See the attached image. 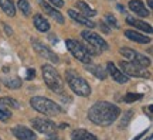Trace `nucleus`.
Listing matches in <instances>:
<instances>
[{"label": "nucleus", "mask_w": 153, "mask_h": 140, "mask_svg": "<svg viewBox=\"0 0 153 140\" xmlns=\"http://www.w3.org/2000/svg\"><path fill=\"white\" fill-rule=\"evenodd\" d=\"M120 109L109 102H97L88 110V119L97 126H109L119 118Z\"/></svg>", "instance_id": "nucleus-1"}, {"label": "nucleus", "mask_w": 153, "mask_h": 140, "mask_svg": "<svg viewBox=\"0 0 153 140\" xmlns=\"http://www.w3.org/2000/svg\"><path fill=\"white\" fill-rule=\"evenodd\" d=\"M65 79L68 86L71 88V91L78 95V96H84L87 98L91 95V86L84 78H82L76 71L74 70H68L65 71Z\"/></svg>", "instance_id": "nucleus-2"}, {"label": "nucleus", "mask_w": 153, "mask_h": 140, "mask_svg": "<svg viewBox=\"0 0 153 140\" xmlns=\"http://www.w3.org/2000/svg\"><path fill=\"white\" fill-rule=\"evenodd\" d=\"M30 105L34 110L43 113L45 116H55V115H60L62 112L60 105H57L55 102H53L51 99L44 96H34L30 99Z\"/></svg>", "instance_id": "nucleus-3"}, {"label": "nucleus", "mask_w": 153, "mask_h": 140, "mask_svg": "<svg viewBox=\"0 0 153 140\" xmlns=\"http://www.w3.org/2000/svg\"><path fill=\"white\" fill-rule=\"evenodd\" d=\"M41 71H43V79L45 82V85L48 86L53 92H55V93H62L64 92V84H62L60 75L55 71L54 67L45 64L43 65Z\"/></svg>", "instance_id": "nucleus-4"}, {"label": "nucleus", "mask_w": 153, "mask_h": 140, "mask_svg": "<svg viewBox=\"0 0 153 140\" xmlns=\"http://www.w3.org/2000/svg\"><path fill=\"white\" fill-rule=\"evenodd\" d=\"M65 47L72 54V57H75L78 61H81L84 64L91 62V54H89L88 48L84 44L78 43L75 40H72V38H68V40H65Z\"/></svg>", "instance_id": "nucleus-5"}, {"label": "nucleus", "mask_w": 153, "mask_h": 140, "mask_svg": "<svg viewBox=\"0 0 153 140\" xmlns=\"http://www.w3.org/2000/svg\"><path fill=\"white\" fill-rule=\"evenodd\" d=\"M31 124H33V127L37 132L40 133H43V135L48 136V135H54L57 133V124L53 122V120H50V119H44V118H33L31 119Z\"/></svg>", "instance_id": "nucleus-6"}, {"label": "nucleus", "mask_w": 153, "mask_h": 140, "mask_svg": "<svg viewBox=\"0 0 153 140\" xmlns=\"http://www.w3.org/2000/svg\"><path fill=\"white\" fill-rule=\"evenodd\" d=\"M120 70L123 74H126L128 76H135V78H150V74L146 72L145 68L139 67L135 62H131V61H122L120 62Z\"/></svg>", "instance_id": "nucleus-7"}, {"label": "nucleus", "mask_w": 153, "mask_h": 140, "mask_svg": "<svg viewBox=\"0 0 153 140\" xmlns=\"http://www.w3.org/2000/svg\"><path fill=\"white\" fill-rule=\"evenodd\" d=\"M82 38L87 41L89 45H92V47H95L97 50H99V51H106V50L109 48V45H108V43L105 41L104 38L101 37V36H98L97 33L94 31H82Z\"/></svg>", "instance_id": "nucleus-8"}, {"label": "nucleus", "mask_w": 153, "mask_h": 140, "mask_svg": "<svg viewBox=\"0 0 153 140\" xmlns=\"http://www.w3.org/2000/svg\"><path fill=\"white\" fill-rule=\"evenodd\" d=\"M31 45H33V48L36 50V53L40 54L41 57L50 59L51 62H58V57H57V55H55L47 45H44V43H41L40 40H37V38H31Z\"/></svg>", "instance_id": "nucleus-9"}, {"label": "nucleus", "mask_w": 153, "mask_h": 140, "mask_svg": "<svg viewBox=\"0 0 153 140\" xmlns=\"http://www.w3.org/2000/svg\"><path fill=\"white\" fill-rule=\"evenodd\" d=\"M11 133L17 140H37V135L26 126H14Z\"/></svg>", "instance_id": "nucleus-10"}, {"label": "nucleus", "mask_w": 153, "mask_h": 140, "mask_svg": "<svg viewBox=\"0 0 153 140\" xmlns=\"http://www.w3.org/2000/svg\"><path fill=\"white\" fill-rule=\"evenodd\" d=\"M37 1H38V4H40V7L43 9L44 13H47V14H48L51 19H54L57 23H60V24H64V16L61 14L60 11L55 10L54 7H53L51 4H48V3H47L45 0H37Z\"/></svg>", "instance_id": "nucleus-11"}, {"label": "nucleus", "mask_w": 153, "mask_h": 140, "mask_svg": "<svg viewBox=\"0 0 153 140\" xmlns=\"http://www.w3.org/2000/svg\"><path fill=\"white\" fill-rule=\"evenodd\" d=\"M106 72H109V75L112 76V79L118 82V84H126L129 81V76L123 74L119 68H116V65L114 62H108L106 64Z\"/></svg>", "instance_id": "nucleus-12"}, {"label": "nucleus", "mask_w": 153, "mask_h": 140, "mask_svg": "<svg viewBox=\"0 0 153 140\" xmlns=\"http://www.w3.org/2000/svg\"><path fill=\"white\" fill-rule=\"evenodd\" d=\"M68 16L71 17L74 21L79 23V24H82V26H85V27H89V28H94L95 27V23L92 21V20H89V17L84 16V14H81V13H78L76 10H68Z\"/></svg>", "instance_id": "nucleus-13"}, {"label": "nucleus", "mask_w": 153, "mask_h": 140, "mask_svg": "<svg viewBox=\"0 0 153 140\" xmlns=\"http://www.w3.org/2000/svg\"><path fill=\"white\" fill-rule=\"evenodd\" d=\"M129 9H131L135 14H137V16H140V17L149 16V10L145 7L143 1H140V0H131V1H129Z\"/></svg>", "instance_id": "nucleus-14"}, {"label": "nucleus", "mask_w": 153, "mask_h": 140, "mask_svg": "<svg viewBox=\"0 0 153 140\" xmlns=\"http://www.w3.org/2000/svg\"><path fill=\"white\" fill-rule=\"evenodd\" d=\"M125 36L129 38V40L135 41V43H139V44H149L150 41H152V40H150L149 37H146L145 34H140V33L133 31V30H126Z\"/></svg>", "instance_id": "nucleus-15"}, {"label": "nucleus", "mask_w": 153, "mask_h": 140, "mask_svg": "<svg viewBox=\"0 0 153 140\" xmlns=\"http://www.w3.org/2000/svg\"><path fill=\"white\" fill-rule=\"evenodd\" d=\"M126 23L129 24V26H133V27L139 28L140 31H146L148 34H152L153 33V28L150 24H146L145 21L142 20H136V19H132V17H126Z\"/></svg>", "instance_id": "nucleus-16"}, {"label": "nucleus", "mask_w": 153, "mask_h": 140, "mask_svg": "<svg viewBox=\"0 0 153 140\" xmlns=\"http://www.w3.org/2000/svg\"><path fill=\"white\" fill-rule=\"evenodd\" d=\"M85 70L89 71V72H91L94 76H97L98 79H105V78H106V70L102 68V67L98 64H89V62H88V64L85 65Z\"/></svg>", "instance_id": "nucleus-17"}, {"label": "nucleus", "mask_w": 153, "mask_h": 140, "mask_svg": "<svg viewBox=\"0 0 153 140\" xmlns=\"http://www.w3.org/2000/svg\"><path fill=\"white\" fill-rule=\"evenodd\" d=\"M71 139L72 140H98L92 133H89L88 130L85 129H76L72 132L71 135Z\"/></svg>", "instance_id": "nucleus-18"}, {"label": "nucleus", "mask_w": 153, "mask_h": 140, "mask_svg": "<svg viewBox=\"0 0 153 140\" xmlns=\"http://www.w3.org/2000/svg\"><path fill=\"white\" fill-rule=\"evenodd\" d=\"M33 21H34V26H36V28H37L38 31L45 33V31H48L50 30V23L47 21L41 14H34Z\"/></svg>", "instance_id": "nucleus-19"}, {"label": "nucleus", "mask_w": 153, "mask_h": 140, "mask_svg": "<svg viewBox=\"0 0 153 140\" xmlns=\"http://www.w3.org/2000/svg\"><path fill=\"white\" fill-rule=\"evenodd\" d=\"M0 7H1V10L4 11L9 17L16 16V9H14L13 0H0Z\"/></svg>", "instance_id": "nucleus-20"}, {"label": "nucleus", "mask_w": 153, "mask_h": 140, "mask_svg": "<svg viewBox=\"0 0 153 140\" xmlns=\"http://www.w3.org/2000/svg\"><path fill=\"white\" fill-rule=\"evenodd\" d=\"M76 7H78V10L81 11L84 16H87V17H94L97 14V11L94 10L92 7H89L85 1H78V3H76Z\"/></svg>", "instance_id": "nucleus-21"}, {"label": "nucleus", "mask_w": 153, "mask_h": 140, "mask_svg": "<svg viewBox=\"0 0 153 140\" xmlns=\"http://www.w3.org/2000/svg\"><path fill=\"white\" fill-rule=\"evenodd\" d=\"M22 79L19 76H10V78H6L4 79V85L9 88V89H19L22 88Z\"/></svg>", "instance_id": "nucleus-22"}, {"label": "nucleus", "mask_w": 153, "mask_h": 140, "mask_svg": "<svg viewBox=\"0 0 153 140\" xmlns=\"http://www.w3.org/2000/svg\"><path fill=\"white\" fill-rule=\"evenodd\" d=\"M17 7L22 10V13L24 14V16H30V13H31V7H30V4H28L27 0H19Z\"/></svg>", "instance_id": "nucleus-23"}, {"label": "nucleus", "mask_w": 153, "mask_h": 140, "mask_svg": "<svg viewBox=\"0 0 153 140\" xmlns=\"http://www.w3.org/2000/svg\"><path fill=\"white\" fill-rule=\"evenodd\" d=\"M0 103L1 105H4V106H9V108H13V109H17L20 105L13 99V98H9V96H3L0 98Z\"/></svg>", "instance_id": "nucleus-24"}, {"label": "nucleus", "mask_w": 153, "mask_h": 140, "mask_svg": "<svg viewBox=\"0 0 153 140\" xmlns=\"http://www.w3.org/2000/svg\"><path fill=\"white\" fill-rule=\"evenodd\" d=\"M142 98H143L142 93H126L123 101L128 103H132V102H136V101H140Z\"/></svg>", "instance_id": "nucleus-25"}, {"label": "nucleus", "mask_w": 153, "mask_h": 140, "mask_svg": "<svg viewBox=\"0 0 153 140\" xmlns=\"http://www.w3.org/2000/svg\"><path fill=\"white\" fill-rule=\"evenodd\" d=\"M11 118V112L7 108L0 106V122H7Z\"/></svg>", "instance_id": "nucleus-26"}, {"label": "nucleus", "mask_w": 153, "mask_h": 140, "mask_svg": "<svg viewBox=\"0 0 153 140\" xmlns=\"http://www.w3.org/2000/svg\"><path fill=\"white\" fill-rule=\"evenodd\" d=\"M132 116H133V110H132V109H129V110L123 115V118H122V123L119 124V127H126V126L129 124V122H131Z\"/></svg>", "instance_id": "nucleus-27"}, {"label": "nucleus", "mask_w": 153, "mask_h": 140, "mask_svg": "<svg viewBox=\"0 0 153 140\" xmlns=\"http://www.w3.org/2000/svg\"><path fill=\"white\" fill-rule=\"evenodd\" d=\"M105 20L109 23V24L114 28H118V27H119V24H118V21H116V19H115L112 14H106V16H105Z\"/></svg>", "instance_id": "nucleus-28"}, {"label": "nucleus", "mask_w": 153, "mask_h": 140, "mask_svg": "<svg viewBox=\"0 0 153 140\" xmlns=\"http://www.w3.org/2000/svg\"><path fill=\"white\" fill-rule=\"evenodd\" d=\"M26 78H27L28 81L34 79V78H36V71L31 70V68H30V70H27V72H26Z\"/></svg>", "instance_id": "nucleus-29"}, {"label": "nucleus", "mask_w": 153, "mask_h": 140, "mask_svg": "<svg viewBox=\"0 0 153 140\" xmlns=\"http://www.w3.org/2000/svg\"><path fill=\"white\" fill-rule=\"evenodd\" d=\"M48 1H50V3H51L53 6H55V7H58V9L64 6V1H62V0H48Z\"/></svg>", "instance_id": "nucleus-30"}, {"label": "nucleus", "mask_w": 153, "mask_h": 140, "mask_svg": "<svg viewBox=\"0 0 153 140\" xmlns=\"http://www.w3.org/2000/svg\"><path fill=\"white\" fill-rule=\"evenodd\" d=\"M47 137H48V140H61V137L58 136V133H54V135H48Z\"/></svg>", "instance_id": "nucleus-31"}, {"label": "nucleus", "mask_w": 153, "mask_h": 140, "mask_svg": "<svg viewBox=\"0 0 153 140\" xmlns=\"http://www.w3.org/2000/svg\"><path fill=\"white\" fill-rule=\"evenodd\" d=\"M99 26H101V28H102V31H104L105 34H109V27H108V26H105V23H101Z\"/></svg>", "instance_id": "nucleus-32"}, {"label": "nucleus", "mask_w": 153, "mask_h": 140, "mask_svg": "<svg viewBox=\"0 0 153 140\" xmlns=\"http://www.w3.org/2000/svg\"><path fill=\"white\" fill-rule=\"evenodd\" d=\"M3 27H4V31H6V34H7V36H11V34H13V30H11V28L9 27L7 24H4Z\"/></svg>", "instance_id": "nucleus-33"}, {"label": "nucleus", "mask_w": 153, "mask_h": 140, "mask_svg": "<svg viewBox=\"0 0 153 140\" xmlns=\"http://www.w3.org/2000/svg\"><path fill=\"white\" fill-rule=\"evenodd\" d=\"M116 7H118V10L120 11V13H125V7H123V6H120V4H118L116 6Z\"/></svg>", "instance_id": "nucleus-34"}, {"label": "nucleus", "mask_w": 153, "mask_h": 140, "mask_svg": "<svg viewBox=\"0 0 153 140\" xmlns=\"http://www.w3.org/2000/svg\"><path fill=\"white\" fill-rule=\"evenodd\" d=\"M145 133H146V132H142V133H139V136H137V137H135V139H133V140H139V139H140V137H142L143 135H145Z\"/></svg>", "instance_id": "nucleus-35"}, {"label": "nucleus", "mask_w": 153, "mask_h": 140, "mask_svg": "<svg viewBox=\"0 0 153 140\" xmlns=\"http://www.w3.org/2000/svg\"><path fill=\"white\" fill-rule=\"evenodd\" d=\"M152 1H153V0H148V6H149V9H152Z\"/></svg>", "instance_id": "nucleus-36"}, {"label": "nucleus", "mask_w": 153, "mask_h": 140, "mask_svg": "<svg viewBox=\"0 0 153 140\" xmlns=\"http://www.w3.org/2000/svg\"><path fill=\"white\" fill-rule=\"evenodd\" d=\"M0 140H1V139H0Z\"/></svg>", "instance_id": "nucleus-37"}]
</instances>
